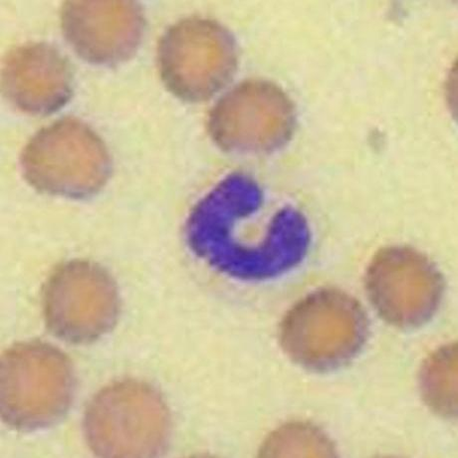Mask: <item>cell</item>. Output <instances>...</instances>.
<instances>
[{"label":"cell","mask_w":458,"mask_h":458,"mask_svg":"<svg viewBox=\"0 0 458 458\" xmlns=\"http://www.w3.org/2000/svg\"><path fill=\"white\" fill-rule=\"evenodd\" d=\"M61 29L79 56L97 65H113L133 56L142 41L145 17L131 0H67Z\"/></svg>","instance_id":"cell-10"},{"label":"cell","mask_w":458,"mask_h":458,"mask_svg":"<svg viewBox=\"0 0 458 458\" xmlns=\"http://www.w3.org/2000/svg\"><path fill=\"white\" fill-rule=\"evenodd\" d=\"M368 317L354 297L322 289L296 303L280 324L282 349L295 363L328 371L349 362L364 346Z\"/></svg>","instance_id":"cell-2"},{"label":"cell","mask_w":458,"mask_h":458,"mask_svg":"<svg viewBox=\"0 0 458 458\" xmlns=\"http://www.w3.org/2000/svg\"><path fill=\"white\" fill-rule=\"evenodd\" d=\"M293 106L267 82H248L227 93L208 119L214 142L225 151L267 154L284 147L293 134Z\"/></svg>","instance_id":"cell-9"},{"label":"cell","mask_w":458,"mask_h":458,"mask_svg":"<svg viewBox=\"0 0 458 458\" xmlns=\"http://www.w3.org/2000/svg\"><path fill=\"white\" fill-rule=\"evenodd\" d=\"M457 344H448L435 351L420 371L422 399L437 415L446 419L457 415Z\"/></svg>","instance_id":"cell-12"},{"label":"cell","mask_w":458,"mask_h":458,"mask_svg":"<svg viewBox=\"0 0 458 458\" xmlns=\"http://www.w3.org/2000/svg\"><path fill=\"white\" fill-rule=\"evenodd\" d=\"M261 199L257 184L244 175L219 182L189 217L191 250L209 267L236 279L266 280L296 267L310 246L306 220L288 208L262 228L243 225L242 216Z\"/></svg>","instance_id":"cell-1"},{"label":"cell","mask_w":458,"mask_h":458,"mask_svg":"<svg viewBox=\"0 0 458 458\" xmlns=\"http://www.w3.org/2000/svg\"><path fill=\"white\" fill-rule=\"evenodd\" d=\"M48 329L67 342L84 344L116 324L120 299L116 284L98 264L67 262L50 276L43 293Z\"/></svg>","instance_id":"cell-7"},{"label":"cell","mask_w":458,"mask_h":458,"mask_svg":"<svg viewBox=\"0 0 458 458\" xmlns=\"http://www.w3.org/2000/svg\"><path fill=\"white\" fill-rule=\"evenodd\" d=\"M167 89L187 102L207 101L231 81L236 67L232 35L216 21L191 17L172 26L157 48Z\"/></svg>","instance_id":"cell-6"},{"label":"cell","mask_w":458,"mask_h":458,"mask_svg":"<svg viewBox=\"0 0 458 458\" xmlns=\"http://www.w3.org/2000/svg\"><path fill=\"white\" fill-rule=\"evenodd\" d=\"M87 443L103 457H154L165 452L171 416L161 394L137 381L114 383L88 404Z\"/></svg>","instance_id":"cell-3"},{"label":"cell","mask_w":458,"mask_h":458,"mask_svg":"<svg viewBox=\"0 0 458 458\" xmlns=\"http://www.w3.org/2000/svg\"><path fill=\"white\" fill-rule=\"evenodd\" d=\"M366 290L383 320L394 327L413 329L437 313L445 281L425 254L408 246H387L369 264Z\"/></svg>","instance_id":"cell-8"},{"label":"cell","mask_w":458,"mask_h":458,"mask_svg":"<svg viewBox=\"0 0 458 458\" xmlns=\"http://www.w3.org/2000/svg\"><path fill=\"white\" fill-rule=\"evenodd\" d=\"M332 440L311 425L294 422L272 433L260 449L262 457H333Z\"/></svg>","instance_id":"cell-13"},{"label":"cell","mask_w":458,"mask_h":458,"mask_svg":"<svg viewBox=\"0 0 458 458\" xmlns=\"http://www.w3.org/2000/svg\"><path fill=\"white\" fill-rule=\"evenodd\" d=\"M23 175L34 189L72 199L95 195L107 182L111 158L107 147L83 122L57 121L38 131L21 156Z\"/></svg>","instance_id":"cell-5"},{"label":"cell","mask_w":458,"mask_h":458,"mask_svg":"<svg viewBox=\"0 0 458 458\" xmlns=\"http://www.w3.org/2000/svg\"><path fill=\"white\" fill-rule=\"evenodd\" d=\"M73 72L69 61L47 43H26L7 53L2 89L15 108L33 116L58 111L72 98Z\"/></svg>","instance_id":"cell-11"},{"label":"cell","mask_w":458,"mask_h":458,"mask_svg":"<svg viewBox=\"0 0 458 458\" xmlns=\"http://www.w3.org/2000/svg\"><path fill=\"white\" fill-rule=\"evenodd\" d=\"M74 387L68 358L48 344H19L2 357V417L14 428L37 429L55 424L68 411Z\"/></svg>","instance_id":"cell-4"}]
</instances>
